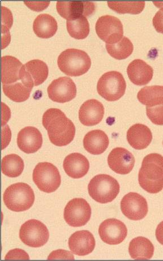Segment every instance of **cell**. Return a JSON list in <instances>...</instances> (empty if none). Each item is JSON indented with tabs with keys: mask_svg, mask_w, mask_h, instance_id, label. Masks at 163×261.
Listing matches in <instances>:
<instances>
[{
	"mask_svg": "<svg viewBox=\"0 0 163 261\" xmlns=\"http://www.w3.org/2000/svg\"><path fill=\"white\" fill-rule=\"evenodd\" d=\"M142 105L154 107L163 103V86H145L137 94Z\"/></svg>",
	"mask_w": 163,
	"mask_h": 261,
	"instance_id": "4316f807",
	"label": "cell"
},
{
	"mask_svg": "<svg viewBox=\"0 0 163 261\" xmlns=\"http://www.w3.org/2000/svg\"><path fill=\"white\" fill-rule=\"evenodd\" d=\"M74 257L72 253L67 250H57L51 253L48 257V260L53 259H69L74 260Z\"/></svg>",
	"mask_w": 163,
	"mask_h": 261,
	"instance_id": "e575fe53",
	"label": "cell"
},
{
	"mask_svg": "<svg viewBox=\"0 0 163 261\" xmlns=\"http://www.w3.org/2000/svg\"><path fill=\"white\" fill-rule=\"evenodd\" d=\"M110 144L106 133L101 130H94L87 133L84 139L85 150L93 155H100L105 151Z\"/></svg>",
	"mask_w": 163,
	"mask_h": 261,
	"instance_id": "603a6c76",
	"label": "cell"
},
{
	"mask_svg": "<svg viewBox=\"0 0 163 261\" xmlns=\"http://www.w3.org/2000/svg\"><path fill=\"white\" fill-rule=\"evenodd\" d=\"M157 7H159L160 9L157 12L154 18L152 19L153 25H154L157 32L163 34V4L160 2H154Z\"/></svg>",
	"mask_w": 163,
	"mask_h": 261,
	"instance_id": "836d02e7",
	"label": "cell"
},
{
	"mask_svg": "<svg viewBox=\"0 0 163 261\" xmlns=\"http://www.w3.org/2000/svg\"><path fill=\"white\" fill-rule=\"evenodd\" d=\"M42 123L47 130L50 141L55 146H67L74 140L75 125L60 110L50 109L45 111Z\"/></svg>",
	"mask_w": 163,
	"mask_h": 261,
	"instance_id": "6da1fadb",
	"label": "cell"
},
{
	"mask_svg": "<svg viewBox=\"0 0 163 261\" xmlns=\"http://www.w3.org/2000/svg\"><path fill=\"white\" fill-rule=\"evenodd\" d=\"M146 115L153 124L163 125V103L146 107Z\"/></svg>",
	"mask_w": 163,
	"mask_h": 261,
	"instance_id": "d6a6232c",
	"label": "cell"
},
{
	"mask_svg": "<svg viewBox=\"0 0 163 261\" xmlns=\"http://www.w3.org/2000/svg\"><path fill=\"white\" fill-rule=\"evenodd\" d=\"M126 81L118 71H111L101 76L97 84L98 94L107 101L119 100L125 93Z\"/></svg>",
	"mask_w": 163,
	"mask_h": 261,
	"instance_id": "8992f818",
	"label": "cell"
},
{
	"mask_svg": "<svg viewBox=\"0 0 163 261\" xmlns=\"http://www.w3.org/2000/svg\"><path fill=\"white\" fill-rule=\"evenodd\" d=\"M60 70L70 76H79L88 72L91 68V60L85 51L77 49H66L58 60Z\"/></svg>",
	"mask_w": 163,
	"mask_h": 261,
	"instance_id": "3957f363",
	"label": "cell"
},
{
	"mask_svg": "<svg viewBox=\"0 0 163 261\" xmlns=\"http://www.w3.org/2000/svg\"><path fill=\"white\" fill-rule=\"evenodd\" d=\"M135 158L125 148L116 147L108 157V166L112 171L120 175H127L131 172L135 165Z\"/></svg>",
	"mask_w": 163,
	"mask_h": 261,
	"instance_id": "2e32d148",
	"label": "cell"
},
{
	"mask_svg": "<svg viewBox=\"0 0 163 261\" xmlns=\"http://www.w3.org/2000/svg\"><path fill=\"white\" fill-rule=\"evenodd\" d=\"M91 216V206L83 198L71 199L64 209L65 221L71 227H80L85 226L90 221Z\"/></svg>",
	"mask_w": 163,
	"mask_h": 261,
	"instance_id": "30bf717a",
	"label": "cell"
},
{
	"mask_svg": "<svg viewBox=\"0 0 163 261\" xmlns=\"http://www.w3.org/2000/svg\"><path fill=\"white\" fill-rule=\"evenodd\" d=\"M155 234L157 241L163 245V221L158 225Z\"/></svg>",
	"mask_w": 163,
	"mask_h": 261,
	"instance_id": "74e56055",
	"label": "cell"
},
{
	"mask_svg": "<svg viewBox=\"0 0 163 261\" xmlns=\"http://www.w3.org/2000/svg\"><path fill=\"white\" fill-rule=\"evenodd\" d=\"M17 145L19 149L24 153H34L42 146V135L35 127H25L18 133Z\"/></svg>",
	"mask_w": 163,
	"mask_h": 261,
	"instance_id": "ac0fdd59",
	"label": "cell"
},
{
	"mask_svg": "<svg viewBox=\"0 0 163 261\" xmlns=\"http://www.w3.org/2000/svg\"><path fill=\"white\" fill-rule=\"evenodd\" d=\"M5 260L11 259H30L29 255L24 250L15 249L10 250L5 258Z\"/></svg>",
	"mask_w": 163,
	"mask_h": 261,
	"instance_id": "d590c367",
	"label": "cell"
},
{
	"mask_svg": "<svg viewBox=\"0 0 163 261\" xmlns=\"http://www.w3.org/2000/svg\"><path fill=\"white\" fill-rule=\"evenodd\" d=\"M104 107L98 100H87L81 106L79 111V119L86 126L98 125L103 120Z\"/></svg>",
	"mask_w": 163,
	"mask_h": 261,
	"instance_id": "e0dca14e",
	"label": "cell"
},
{
	"mask_svg": "<svg viewBox=\"0 0 163 261\" xmlns=\"http://www.w3.org/2000/svg\"><path fill=\"white\" fill-rule=\"evenodd\" d=\"M140 186L151 194L159 193L163 189V156L152 153L142 161L139 173Z\"/></svg>",
	"mask_w": 163,
	"mask_h": 261,
	"instance_id": "7a4b0ae2",
	"label": "cell"
},
{
	"mask_svg": "<svg viewBox=\"0 0 163 261\" xmlns=\"http://www.w3.org/2000/svg\"><path fill=\"white\" fill-rule=\"evenodd\" d=\"M33 178L39 190L47 193L58 190L61 183L58 168L48 162L38 163L34 168Z\"/></svg>",
	"mask_w": 163,
	"mask_h": 261,
	"instance_id": "52a82bcc",
	"label": "cell"
},
{
	"mask_svg": "<svg viewBox=\"0 0 163 261\" xmlns=\"http://www.w3.org/2000/svg\"><path fill=\"white\" fill-rule=\"evenodd\" d=\"M24 4L31 9L34 11L40 12L42 11L47 8L50 4L49 2H24Z\"/></svg>",
	"mask_w": 163,
	"mask_h": 261,
	"instance_id": "8d00e7d4",
	"label": "cell"
},
{
	"mask_svg": "<svg viewBox=\"0 0 163 261\" xmlns=\"http://www.w3.org/2000/svg\"><path fill=\"white\" fill-rule=\"evenodd\" d=\"M120 190V184L115 178L100 174L91 179L88 191L90 196L100 203H108L114 200Z\"/></svg>",
	"mask_w": 163,
	"mask_h": 261,
	"instance_id": "5b68a950",
	"label": "cell"
},
{
	"mask_svg": "<svg viewBox=\"0 0 163 261\" xmlns=\"http://www.w3.org/2000/svg\"><path fill=\"white\" fill-rule=\"evenodd\" d=\"M127 73L132 84L137 86H145L152 80L154 70L144 60L136 59L127 66Z\"/></svg>",
	"mask_w": 163,
	"mask_h": 261,
	"instance_id": "ffe728a7",
	"label": "cell"
},
{
	"mask_svg": "<svg viewBox=\"0 0 163 261\" xmlns=\"http://www.w3.org/2000/svg\"><path fill=\"white\" fill-rule=\"evenodd\" d=\"M35 194L28 184L15 183L9 186L4 194V202L10 211L22 212L32 207Z\"/></svg>",
	"mask_w": 163,
	"mask_h": 261,
	"instance_id": "277c9868",
	"label": "cell"
},
{
	"mask_svg": "<svg viewBox=\"0 0 163 261\" xmlns=\"http://www.w3.org/2000/svg\"><path fill=\"white\" fill-rule=\"evenodd\" d=\"M49 69L47 64L40 60H33L23 65L20 70V81L28 88L42 85L47 79Z\"/></svg>",
	"mask_w": 163,
	"mask_h": 261,
	"instance_id": "8fae6325",
	"label": "cell"
},
{
	"mask_svg": "<svg viewBox=\"0 0 163 261\" xmlns=\"http://www.w3.org/2000/svg\"><path fill=\"white\" fill-rule=\"evenodd\" d=\"M66 27L71 37L76 39H84L88 37L90 33V24L85 16L67 20Z\"/></svg>",
	"mask_w": 163,
	"mask_h": 261,
	"instance_id": "4dcf8cb0",
	"label": "cell"
},
{
	"mask_svg": "<svg viewBox=\"0 0 163 261\" xmlns=\"http://www.w3.org/2000/svg\"><path fill=\"white\" fill-rule=\"evenodd\" d=\"M162 143H163V142H162Z\"/></svg>",
	"mask_w": 163,
	"mask_h": 261,
	"instance_id": "f35d334b",
	"label": "cell"
},
{
	"mask_svg": "<svg viewBox=\"0 0 163 261\" xmlns=\"http://www.w3.org/2000/svg\"><path fill=\"white\" fill-rule=\"evenodd\" d=\"M97 35L106 44L116 43L124 35V28L121 20L116 17L106 15L100 17L96 23Z\"/></svg>",
	"mask_w": 163,
	"mask_h": 261,
	"instance_id": "9c48e42d",
	"label": "cell"
},
{
	"mask_svg": "<svg viewBox=\"0 0 163 261\" xmlns=\"http://www.w3.org/2000/svg\"><path fill=\"white\" fill-rule=\"evenodd\" d=\"M68 244L71 252L79 256H85L93 252L96 242L93 234L83 230L71 235Z\"/></svg>",
	"mask_w": 163,
	"mask_h": 261,
	"instance_id": "d6986e66",
	"label": "cell"
},
{
	"mask_svg": "<svg viewBox=\"0 0 163 261\" xmlns=\"http://www.w3.org/2000/svg\"><path fill=\"white\" fill-rule=\"evenodd\" d=\"M56 9L61 17L71 20L90 16L95 12L96 7L94 3L90 2H58Z\"/></svg>",
	"mask_w": 163,
	"mask_h": 261,
	"instance_id": "9a60e30c",
	"label": "cell"
},
{
	"mask_svg": "<svg viewBox=\"0 0 163 261\" xmlns=\"http://www.w3.org/2000/svg\"><path fill=\"white\" fill-rule=\"evenodd\" d=\"M121 209L122 214L132 221H140L145 218L149 211L146 199L134 192L126 194L122 199Z\"/></svg>",
	"mask_w": 163,
	"mask_h": 261,
	"instance_id": "7c38bea8",
	"label": "cell"
},
{
	"mask_svg": "<svg viewBox=\"0 0 163 261\" xmlns=\"http://www.w3.org/2000/svg\"><path fill=\"white\" fill-rule=\"evenodd\" d=\"M108 6L114 11L119 14H140L145 7V2H112L107 3Z\"/></svg>",
	"mask_w": 163,
	"mask_h": 261,
	"instance_id": "1f68e13d",
	"label": "cell"
},
{
	"mask_svg": "<svg viewBox=\"0 0 163 261\" xmlns=\"http://www.w3.org/2000/svg\"><path fill=\"white\" fill-rule=\"evenodd\" d=\"M127 140L134 149H145L150 145L152 134L149 127L141 124H136L130 127L127 132Z\"/></svg>",
	"mask_w": 163,
	"mask_h": 261,
	"instance_id": "7402d4cb",
	"label": "cell"
},
{
	"mask_svg": "<svg viewBox=\"0 0 163 261\" xmlns=\"http://www.w3.org/2000/svg\"><path fill=\"white\" fill-rule=\"evenodd\" d=\"M2 84L10 85L20 81V72L22 64L12 56H5L2 59Z\"/></svg>",
	"mask_w": 163,
	"mask_h": 261,
	"instance_id": "cb8c5ba5",
	"label": "cell"
},
{
	"mask_svg": "<svg viewBox=\"0 0 163 261\" xmlns=\"http://www.w3.org/2000/svg\"><path fill=\"white\" fill-rule=\"evenodd\" d=\"M105 47L107 52L112 58L119 60L129 58L134 50L133 44L125 37L116 43L106 44Z\"/></svg>",
	"mask_w": 163,
	"mask_h": 261,
	"instance_id": "f1b7e54d",
	"label": "cell"
},
{
	"mask_svg": "<svg viewBox=\"0 0 163 261\" xmlns=\"http://www.w3.org/2000/svg\"><path fill=\"white\" fill-rule=\"evenodd\" d=\"M63 167L69 176L78 179L84 177L88 173L90 163L86 156L75 152L70 153L65 158Z\"/></svg>",
	"mask_w": 163,
	"mask_h": 261,
	"instance_id": "44dd1931",
	"label": "cell"
},
{
	"mask_svg": "<svg viewBox=\"0 0 163 261\" xmlns=\"http://www.w3.org/2000/svg\"><path fill=\"white\" fill-rule=\"evenodd\" d=\"M58 22L54 17L48 14H41L35 18L33 30L38 37L48 39L52 37L57 32Z\"/></svg>",
	"mask_w": 163,
	"mask_h": 261,
	"instance_id": "d4e9b609",
	"label": "cell"
},
{
	"mask_svg": "<svg viewBox=\"0 0 163 261\" xmlns=\"http://www.w3.org/2000/svg\"><path fill=\"white\" fill-rule=\"evenodd\" d=\"M99 236L107 244L118 245L124 242L127 237V229L125 224L119 220L111 218L102 222L99 228Z\"/></svg>",
	"mask_w": 163,
	"mask_h": 261,
	"instance_id": "5bb4252c",
	"label": "cell"
},
{
	"mask_svg": "<svg viewBox=\"0 0 163 261\" xmlns=\"http://www.w3.org/2000/svg\"><path fill=\"white\" fill-rule=\"evenodd\" d=\"M3 89L8 98L17 103L26 101L32 91V89L24 85L21 81L13 84L3 85Z\"/></svg>",
	"mask_w": 163,
	"mask_h": 261,
	"instance_id": "f546056e",
	"label": "cell"
},
{
	"mask_svg": "<svg viewBox=\"0 0 163 261\" xmlns=\"http://www.w3.org/2000/svg\"><path fill=\"white\" fill-rule=\"evenodd\" d=\"M24 162L21 158L17 154H9L3 158L2 172L9 177H17L22 173Z\"/></svg>",
	"mask_w": 163,
	"mask_h": 261,
	"instance_id": "83f0119b",
	"label": "cell"
},
{
	"mask_svg": "<svg viewBox=\"0 0 163 261\" xmlns=\"http://www.w3.org/2000/svg\"><path fill=\"white\" fill-rule=\"evenodd\" d=\"M49 98L59 103H67L76 95V87L68 76H63L52 82L47 89Z\"/></svg>",
	"mask_w": 163,
	"mask_h": 261,
	"instance_id": "4fadbf2b",
	"label": "cell"
},
{
	"mask_svg": "<svg viewBox=\"0 0 163 261\" xmlns=\"http://www.w3.org/2000/svg\"><path fill=\"white\" fill-rule=\"evenodd\" d=\"M49 233L47 227L38 220H29L20 228L19 238L28 246L39 248L48 241Z\"/></svg>",
	"mask_w": 163,
	"mask_h": 261,
	"instance_id": "ba28073f",
	"label": "cell"
},
{
	"mask_svg": "<svg viewBox=\"0 0 163 261\" xmlns=\"http://www.w3.org/2000/svg\"><path fill=\"white\" fill-rule=\"evenodd\" d=\"M129 253L134 259H150L154 255V246L150 240L144 237H137L130 242Z\"/></svg>",
	"mask_w": 163,
	"mask_h": 261,
	"instance_id": "484cf974",
	"label": "cell"
}]
</instances>
